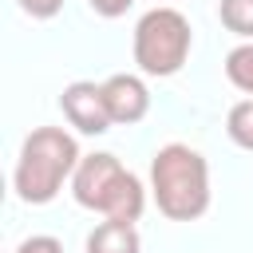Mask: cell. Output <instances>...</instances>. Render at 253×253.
<instances>
[{
	"mask_svg": "<svg viewBox=\"0 0 253 253\" xmlns=\"http://www.w3.org/2000/svg\"><path fill=\"white\" fill-rule=\"evenodd\" d=\"M79 158L83 154H79L75 134H67L63 126H36L20 142L12 190L28 206H47V202L59 198L63 186H71V174H75Z\"/></svg>",
	"mask_w": 253,
	"mask_h": 253,
	"instance_id": "6da1fadb",
	"label": "cell"
},
{
	"mask_svg": "<svg viewBox=\"0 0 253 253\" xmlns=\"http://www.w3.org/2000/svg\"><path fill=\"white\" fill-rule=\"evenodd\" d=\"M150 194L162 217L198 221L210 210V162L186 142H166L150 158Z\"/></svg>",
	"mask_w": 253,
	"mask_h": 253,
	"instance_id": "7a4b0ae2",
	"label": "cell"
},
{
	"mask_svg": "<svg viewBox=\"0 0 253 253\" xmlns=\"http://www.w3.org/2000/svg\"><path fill=\"white\" fill-rule=\"evenodd\" d=\"M71 198L83 210L103 213V221H130L134 225L146 210V186L138 182V174H130L107 150L79 158V166L71 174Z\"/></svg>",
	"mask_w": 253,
	"mask_h": 253,
	"instance_id": "3957f363",
	"label": "cell"
},
{
	"mask_svg": "<svg viewBox=\"0 0 253 253\" xmlns=\"http://www.w3.org/2000/svg\"><path fill=\"white\" fill-rule=\"evenodd\" d=\"M194 47V28L178 8H150L138 16L134 24V40H130V55L138 63L142 75L150 79H170L186 67Z\"/></svg>",
	"mask_w": 253,
	"mask_h": 253,
	"instance_id": "277c9868",
	"label": "cell"
},
{
	"mask_svg": "<svg viewBox=\"0 0 253 253\" xmlns=\"http://www.w3.org/2000/svg\"><path fill=\"white\" fill-rule=\"evenodd\" d=\"M99 87H103V103H107L111 126H134V123H142L150 115V87H146L142 75L115 71Z\"/></svg>",
	"mask_w": 253,
	"mask_h": 253,
	"instance_id": "5b68a950",
	"label": "cell"
},
{
	"mask_svg": "<svg viewBox=\"0 0 253 253\" xmlns=\"http://www.w3.org/2000/svg\"><path fill=\"white\" fill-rule=\"evenodd\" d=\"M59 111L63 119L79 130V134H107L111 130V115L103 103V87L91 79H75L59 91Z\"/></svg>",
	"mask_w": 253,
	"mask_h": 253,
	"instance_id": "8992f818",
	"label": "cell"
},
{
	"mask_svg": "<svg viewBox=\"0 0 253 253\" xmlns=\"http://www.w3.org/2000/svg\"><path fill=\"white\" fill-rule=\"evenodd\" d=\"M83 253H142V237L130 221H99L87 233Z\"/></svg>",
	"mask_w": 253,
	"mask_h": 253,
	"instance_id": "52a82bcc",
	"label": "cell"
},
{
	"mask_svg": "<svg viewBox=\"0 0 253 253\" xmlns=\"http://www.w3.org/2000/svg\"><path fill=\"white\" fill-rule=\"evenodd\" d=\"M217 20L241 43H253V0H217Z\"/></svg>",
	"mask_w": 253,
	"mask_h": 253,
	"instance_id": "ba28073f",
	"label": "cell"
},
{
	"mask_svg": "<svg viewBox=\"0 0 253 253\" xmlns=\"http://www.w3.org/2000/svg\"><path fill=\"white\" fill-rule=\"evenodd\" d=\"M225 79L245 95V99H253V43H237V47H229V55H225Z\"/></svg>",
	"mask_w": 253,
	"mask_h": 253,
	"instance_id": "9c48e42d",
	"label": "cell"
},
{
	"mask_svg": "<svg viewBox=\"0 0 253 253\" xmlns=\"http://www.w3.org/2000/svg\"><path fill=\"white\" fill-rule=\"evenodd\" d=\"M225 134L233 138V146L253 150V99H237L225 115Z\"/></svg>",
	"mask_w": 253,
	"mask_h": 253,
	"instance_id": "30bf717a",
	"label": "cell"
},
{
	"mask_svg": "<svg viewBox=\"0 0 253 253\" xmlns=\"http://www.w3.org/2000/svg\"><path fill=\"white\" fill-rule=\"evenodd\" d=\"M16 4H20V12L32 16V20H51V16L63 12V0H16Z\"/></svg>",
	"mask_w": 253,
	"mask_h": 253,
	"instance_id": "8fae6325",
	"label": "cell"
},
{
	"mask_svg": "<svg viewBox=\"0 0 253 253\" xmlns=\"http://www.w3.org/2000/svg\"><path fill=\"white\" fill-rule=\"evenodd\" d=\"M16 253H63V245H59V237H51V233H32V237H24V241L16 245Z\"/></svg>",
	"mask_w": 253,
	"mask_h": 253,
	"instance_id": "7c38bea8",
	"label": "cell"
},
{
	"mask_svg": "<svg viewBox=\"0 0 253 253\" xmlns=\"http://www.w3.org/2000/svg\"><path fill=\"white\" fill-rule=\"evenodd\" d=\"M87 8L95 16H103V20H119V16H126L134 8V0H87Z\"/></svg>",
	"mask_w": 253,
	"mask_h": 253,
	"instance_id": "4fadbf2b",
	"label": "cell"
},
{
	"mask_svg": "<svg viewBox=\"0 0 253 253\" xmlns=\"http://www.w3.org/2000/svg\"><path fill=\"white\" fill-rule=\"evenodd\" d=\"M4 198H8V178L0 174V206H4Z\"/></svg>",
	"mask_w": 253,
	"mask_h": 253,
	"instance_id": "5bb4252c",
	"label": "cell"
}]
</instances>
